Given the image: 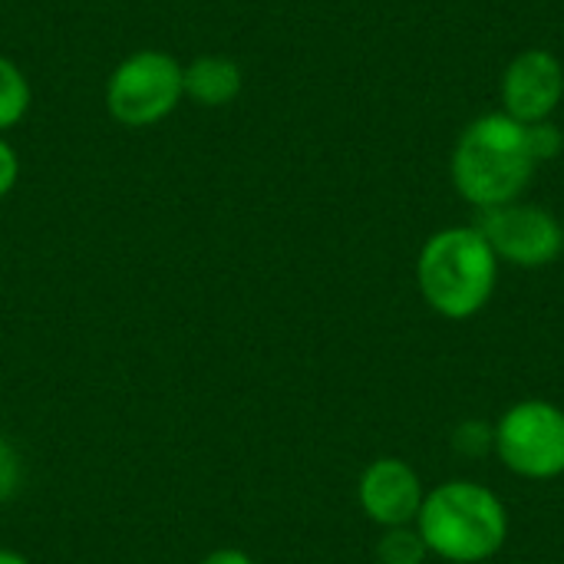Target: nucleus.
<instances>
[{"label":"nucleus","mask_w":564,"mask_h":564,"mask_svg":"<svg viewBox=\"0 0 564 564\" xmlns=\"http://www.w3.org/2000/svg\"><path fill=\"white\" fill-rule=\"evenodd\" d=\"M30 102H33V89L26 73L10 56H0V135L26 119Z\"/></svg>","instance_id":"nucleus-10"},{"label":"nucleus","mask_w":564,"mask_h":564,"mask_svg":"<svg viewBox=\"0 0 564 564\" xmlns=\"http://www.w3.org/2000/svg\"><path fill=\"white\" fill-rule=\"evenodd\" d=\"M377 558L380 564H423L430 558V549L416 532V525H400V529H383Z\"/></svg>","instance_id":"nucleus-11"},{"label":"nucleus","mask_w":564,"mask_h":564,"mask_svg":"<svg viewBox=\"0 0 564 564\" xmlns=\"http://www.w3.org/2000/svg\"><path fill=\"white\" fill-rule=\"evenodd\" d=\"M476 228L482 231L496 258L516 268L555 264L564 251L562 221L542 205L509 202L499 208H486L479 212Z\"/></svg>","instance_id":"nucleus-6"},{"label":"nucleus","mask_w":564,"mask_h":564,"mask_svg":"<svg viewBox=\"0 0 564 564\" xmlns=\"http://www.w3.org/2000/svg\"><path fill=\"white\" fill-rule=\"evenodd\" d=\"M416 284L440 317L469 321L496 294L499 258L476 225H453L430 235L420 248Z\"/></svg>","instance_id":"nucleus-3"},{"label":"nucleus","mask_w":564,"mask_h":564,"mask_svg":"<svg viewBox=\"0 0 564 564\" xmlns=\"http://www.w3.org/2000/svg\"><path fill=\"white\" fill-rule=\"evenodd\" d=\"M525 135H529V149H532L535 162H552V159L562 155L564 132L552 119H542V122L525 126Z\"/></svg>","instance_id":"nucleus-12"},{"label":"nucleus","mask_w":564,"mask_h":564,"mask_svg":"<svg viewBox=\"0 0 564 564\" xmlns=\"http://www.w3.org/2000/svg\"><path fill=\"white\" fill-rule=\"evenodd\" d=\"M492 443H496V430L482 420H466L453 433V446L463 456H486L492 449Z\"/></svg>","instance_id":"nucleus-13"},{"label":"nucleus","mask_w":564,"mask_h":564,"mask_svg":"<svg viewBox=\"0 0 564 564\" xmlns=\"http://www.w3.org/2000/svg\"><path fill=\"white\" fill-rule=\"evenodd\" d=\"M185 66L165 50H135L106 79V112L126 129L169 119L185 99Z\"/></svg>","instance_id":"nucleus-4"},{"label":"nucleus","mask_w":564,"mask_h":564,"mask_svg":"<svg viewBox=\"0 0 564 564\" xmlns=\"http://www.w3.org/2000/svg\"><path fill=\"white\" fill-rule=\"evenodd\" d=\"M17 178H20V155H17V149L0 135V198H7V195L17 188Z\"/></svg>","instance_id":"nucleus-15"},{"label":"nucleus","mask_w":564,"mask_h":564,"mask_svg":"<svg viewBox=\"0 0 564 564\" xmlns=\"http://www.w3.org/2000/svg\"><path fill=\"white\" fill-rule=\"evenodd\" d=\"M0 564H33L26 555L13 552V549H0Z\"/></svg>","instance_id":"nucleus-17"},{"label":"nucleus","mask_w":564,"mask_h":564,"mask_svg":"<svg viewBox=\"0 0 564 564\" xmlns=\"http://www.w3.org/2000/svg\"><path fill=\"white\" fill-rule=\"evenodd\" d=\"M198 564H258L248 552H241V549H215V552H208L205 558Z\"/></svg>","instance_id":"nucleus-16"},{"label":"nucleus","mask_w":564,"mask_h":564,"mask_svg":"<svg viewBox=\"0 0 564 564\" xmlns=\"http://www.w3.org/2000/svg\"><path fill=\"white\" fill-rule=\"evenodd\" d=\"M525 126L506 112H489L469 122L453 149V185L479 212L519 202L535 175Z\"/></svg>","instance_id":"nucleus-1"},{"label":"nucleus","mask_w":564,"mask_h":564,"mask_svg":"<svg viewBox=\"0 0 564 564\" xmlns=\"http://www.w3.org/2000/svg\"><path fill=\"white\" fill-rule=\"evenodd\" d=\"M182 83H185V96L195 106L225 109V106H231L238 99V93L245 86V76H241V66L231 56L205 53V56H195L185 66Z\"/></svg>","instance_id":"nucleus-9"},{"label":"nucleus","mask_w":564,"mask_h":564,"mask_svg":"<svg viewBox=\"0 0 564 564\" xmlns=\"http://www.w3.org/2000/svg\"><path fill=\"white\" fill-rule=\"evenodd\" d=\"M23 486V456L10 440L0 436V502H10Z\"/></svg>","instance_id":"nucleus-14"},{"label":"nucleus","mask_w":564,"mask_h":564,"mask_svg":"<svg viewBox=\"0 0 564 564\" xmlns=\"http://www.w3.org/2000/svg\"><path fill=\"white\" fill-rule=\"evenodd\" d=\"M564 99V66L552 50L519 53L502 76V112L522 126L552 119Z\"/></svg>","instance_id":"nucleus-8"},{"label":"nucleus","mask_w":564,"mask_h":564,"mask_svg":"<svg viewBox=\"0 0 564 564\" xmlns=\"http://www.w3.org/2000/svg\"><path fill=\"white\" fill-rule=\"evenodd\" d=\"M496 430V456L522 479L549 482L564 476V410L552 400L512 403Z\"/></svg>","instance_id":"nucleus-5"},{"label":"nucleus","mask_w":564,"mask_h":564,"mask_svg":"<svg viewBox=\"0 0 564 564\" xmlns=\"http://www.w3.org/2000/svg\"><path fill=\"white\" fill-rule=\"evenodd\" d=\"M426 489L420 473L397 456L373 459L357 479V502L364 516L380 529L413 525L423 509Z\"/></svg>","instance_id":"nucleus-7"},{"label":"nucleus","mask_w":564,"mask_h":564,"mask_svg":"<svg viewBox=\"0 0 564 564\" xmlns=\"http://www.w3.org/2000/svg\"><path fill=\"white\" fill-rule=\"evenodd\" d=\"M413 525L430 555L453 564L489 562L509 539V512L502 499L473 479H449L430 489Z\"/></svg>","instance_id":"nucleus-2"}]
</instances>
